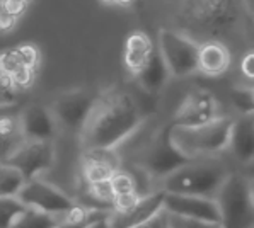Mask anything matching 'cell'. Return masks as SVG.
Segmentation results:
<instances>
[{"instance_id": "obj_34", "label": "cell", "mask_w": 254, "mask_h": 228, "mask_svg": "<svg viewBox=\"0 0 254 228\" xmlns=\"http://www.w3.org/2000/svg\"><path fill=\"white\" fill-rule=\"evenodd\" d=\"M17 19L9 12L5 0H0V31H10L15 26Z\"/></svg>"}, {"instance_id": "obj_1", "label": "cell", "mask_w": 254, "mask_h": 228, "mask_svg": "<svg viewBox=\"0 0 254 228\" xmlns=\"http://www.w3.org/2000/svg\"><path fill=\"white\" fill-rule=\"evenodd\" d=\"M143 123L138 104L128 92L108 89L97 96L79 138L85 148H118L133 136Z\"/></svg>"}, {"instance_id": "obj_9", "label": "cell", "mask_w": 254, "mask_h": 228, "mask_svg": "<svg viewBox=\"0 0 254 228\" xmlns=\"http://www.w3.org/2000/svg\"><path fill=\"white\" fill-rule=\"evenodd\" d=\"M17 198L27 208H33V210L57 216L67 215L77 204L68 194H65L64 191L58 189L53 184L41 180L40 177L26 180L24 187L17 194Z\"/></svg>"}, {"instance_id": "obj_20", "label": "cell", "mask_w": 254, "mask_h": 228, "mask_svg": "<svg viewBox=\"0 0 254 228\" xmlns=\"http://www.w3.org/2000/svg\"><path fill=\"white\" fill-rule=\"evenodd\" d=\"M26 184V177L14 165L0 164V198H17Z\"/></svg>"}, {"instance_id": "obj_10", "label": "cell", "mask_w": 254, "mask_h": 228, "mask_svg": "<svg viewBox=\"0 0 254 228\" xmlns=\"http://www.w3.org/2000/svg\"><path fill=\"white\" fill-rule=\"evenodd\" d=\"M218 116H220V108H218L217 97L210 90L193 89L178 106L171 124L183 128L201 126V124L217 119Z\"/></svg>"}, {"instance_id": "obj_11", "label": "cell", "mask_w": 254, "mask_h": 228, "mask_svg": "<svg viewBox=\"0 0 254 228\" xmlns=\"http://www.w3.org/2000/svg\"><path fill=\"white\" fill-rule=\"evenodd\" d=\"M55 160H57V148H55L53 141L26 140L10 155L7 164L17 167L26 180H31L38 179L41 174L53 169Z\"/></svg>"}, {"instance_id": "obj_23", "label": "cell", "mask_w": 254, "mask_h": 228, "mask_svg": "<svg viewBox=\"0 0 254 228\" xmlns=\"http://www.w3.org/2000/svg\"><path fill=\"white\" fill-rule=\"evenodd\" d=\"M26 210L27 206L19 198H0V228H12Z\"/></svg>"}, {"instance_id": "obj_18", "label": "cell", "mask_w": 254, "mask_h": 228, "mask_svg": "<svg viewBox=\"0 0 254 228\" xmlns=\"http://www.w3.org/2000/svg\"><path fill=\"white\" fill-rule=\"evenodd\" d=\"M154 51L155 48L150 36L143 33V31H133L127 38V41H125V50H123L125 68L131 75H136L147 65V61L150 60Z\"/></svg>"}, {"instance_id": "obj_33", "label": "cell", "mask_w": 254, "mask_h": 228, "mask_svg": "<svg viewBox=\"0 0 254 228\" xmlns=\"http://www.w3.org/2000/svg\"><path fill=\"white\" fill-rule=\"evenodd\" d=\"M239 72L248 82H253L254 85V48L246 51L239 61Z\"/></svg>"}, {"instance_id": "obj_8", "label": "cell", "mask_w": 254, "mask_h": 228, "mask_svg": "<svg viewBox=\"0 0 254 228\" xmlns=\"http://www.w3.org/2000/svg\"><path fill=\"white\" fill-rule=\"evenodd\" d=\"M97 96L99 94H94L87 89H72L62 92L50 106L58 128L80 135L91 116Z\"/></svg>"}, {"instance_id": "obj_3", "label": "cell", "mask_w": 254, "mask_h": 228, "mask_svg": "<svg viewBox=\"0 0 254 228\" xmlns=\"http://www.w3.org/2000/svg\"><path fill=\"white\" fill-rule=\"evenodd\" d=\"M230 171L222 160L215 157L194 159L181 165L161 180L159 189L173 194H194L215 198Z\"/></svg>"}, {"instance_id": "obj_29", "label": "cell", "mask_w": 254, "mask_h": 228, "mask_svg": "<svg viewBox=\"0 0 254 228\" xmlns=\"http://www.w3.org/2000/svg\"><path fill=\"white\" fill-rule=\"evenodd\" d=\"M142 196L143 194H140L138 191L125 192V194H116L115 199H113V204H111V208H113L111 213H127V211L133 210Z\"/></svg>"}, {"instance_id": "obj_22", "label": "cell", "mask_w": 254, "mask_h": 228, "mask_svg": "<svg viewBox=\"0 0 254 228\" xmlns=\"http://www.w3.org/2000/svg\"><path fill=\"white\" fill-rule=\"evenodd\" d=\"M80 162H97L118 171L121 169V155L116 148H85L82 150Z\"/></svg>"}, {"instance_id": "obj_5", "label": "cell", "mask_w": 254, "mask_h": 228, "mask_svg": "<svg viewBox=\"0 0 254 228\" xmlns=\"http://www.w3.org/2000/svg\"><path fill=\"white\" fill-rule=\"evenodd\" d=\"M220 210L222 228L254 227V204L249 194L248 177L242 172H230L215 194Z\"/></svg>"}, {"instance_id": "obj_26", "label": "cell", "mask_w": 254, "mask_h": 228, "mask_svg": "<svg viewBox=\"0 0 254 228\" xmlns=\"http://www.w3.org/2000/svg\"><path fill=\"white\" fill-rule=\"evenodd\" d=\"M109 182H111L115 194H125V192L138 191V182H136V177L131 174V172L125 171V169H118V171L113 172Z\"/></svg>"}, {"instance_id": "obj_44", "label": "cell", "mask_w": 254, "mask_h": 228, "mask_svg": "<svg viewBox=\"0 0 254 228\" xmlns=\"http://www.w3.org/2000/svg\"><path fill=\"white\" fill-rule=\"evenodd\" d=\"M251 228H254V227H251Z\"/></svg>"}, {"instance_id": "obj_14", "label": "cell", "mask_w": 254, "mask_h": 228, "mask_svg": "<svg viewBox=\"0 0 254 228\" xmlns=\"http://www.w3.org/2000/svg\"><path fill=\"white\" fill-rule=\"evenodd\" d=\"M164 198H166V191L162 189H155L143 194L133 210L127 211V213L109 215L111 228H136L142 225L143 222H147L148 218L164 210Z\"/></svg>"}, {"instance_id": "obj_19", "label": "cell", "mask_w": 254, "mask_h": 228, "mask_svg": "<svg viewBox=\"0 0 254 228\" xmlns=\"http://www.w3.org/2000/svg\"><path fill=\"white\" fill-rule=\"evenodd\" d=\"M135 78L140 84V87L148 94H157L166 87V84L171 78V72L167 68L166 61H164L162 55L159 53V50H155L152 53L150 60L136 73Z\"/></svg>"}, {"instance_id": "obj_32", "label": "cell", "mask_w": 254, "mask_h": 228, "mask_svg": "<svg viewBox=\"0 0 254 228\" xmlns=\"http://www.w3.org/2000/svg\"><path fill=\"white\" fill-rule=\"evenodd\" d=\"M215 225L206 222H200V220L185 218V216L167 213V228H213Z\"/></svg>"}, {"instance_id": "obj_38", "label": "cell", "mask_w": 254, "mask_h": 228, "mask_svg": "<svg viewBox=\"0 0 254 228\" xmlns=\"http://www.w3.org/2000/svg\"><path fill=\"white\" fill-rule=\"evenodd\" d=\"M242 174H244L246 177H254V160H251V162L242 167Z\"/></svg>"}, {"instance_id": "obj_35", "label": "cell", "mask_w": 254, "mask_h": 228, "mask_svg": "<svg viewBox=\"0 0 254 228\" xmlns=\"http://www.w3.org/2000/svg\"><path fill=\"white\" fill-rule=\"evenodd\" d=\"M136 228H167V211L162 210L161 213L148 218L147 222H143L142 225H138Z\"/></svg>"}, {"instance_id": "obj_12", "label": "cell", "mask_w": 254, "mask_h": 228, "mask_svg": "<svg viewBox=\"0 0 254 228\" xmlns=\"http://www.w3.org/2000/svg\"><path fill=\"white\" fill-rule=\"evenodd\" d=\"M164 210L167 213L185 216V218L200 220V222L220 225V210L215 198L194 194H173L166 192L164 198Z\"/></svg>"}, {"instance_id": "obj_21", "label": "cell", "mask_w": 254, "mask_h": 228, "mask_svg": "<svg viewBox=\"0 0 254 228\" xmlns=\"http://www.w3.org/2000/svg\"><path fill=\"white\" fill-rule=\"evenodd\" d=\"M64 216L43 213V211L27 208L26 213L14 223L12 228H57Z\"/></svg>"}, {"instance_id": "obj_31", "label": "cell", "mask_w": 254, "mask_h": 228, "mask_svg": "<svg viewBox=\"0 0 254 228\" xmlns=\"http://www.w3.org/2000/svg\"><path fill=\"white\" fill-rule=\"evenodd\" d=\"M36 73L38 70L29 68V66H22L19 72H15L10 80H12L15 90H26L29 87H33V84L36 82Z\"/></svg>"}, {"instance_id": "obj_42", "label": "cell", "mask_w": 254, "mask_h": 228, "mask_svg": "<svg viewBox=\"0 0 254 228\" xmlns=\"http://www.w3.org/2000/svg\"><path fill=\"white\" fill-rule=\"evenodd\" d=\"M251 96H253V102H254V85H251Z\"/></svg>"}, {"instance_id": "obj_15", "label": "cell", "mask_w": 254, "mask_h": 228, "mask_svg": "<svg viewBox=\"0 0 254 228\" xmlns=\"http://www.w3.org/2000/svg\"><path fill=\"white\" fill-rule=\"evenodd\" d=\"M21 109L15 104L0 106V164L7 162L10 155L26 141L21 129Z\"/></svg>"}, {"instance_id": "obj_6", "label": "cell", "mask_w": 254, "mask_h": 228, "mask_svg": "<svg viewBox=\"0 0 254 228\" xmlns=\"http://www.w3.org/2000/svg\"><path fill=\"white\" fill-rule=\"evenodd\" d=\"M171 131H173V124L167 123L166 126H162L152 136L150 141L138 153L135 165L142 172H145L150 179L162 180L166 175H169L171 172H174L181 165L194 160L186 157L176 147Z\"/></svg>"}, {"instance_id": "obj_45", "label": "cell", "mask_w": 254, "mask_h": 228, "mask_svg": "<svg viewBox=\"0 0 254 228\" xmlns=\"http://www.w3.org/2000/svg\"><path fill=\"white\" fill-rule=\"evenodd\" d=\"M253 116H254V114H253Z\"/></svg>"}, {"instance_id": "obj_43", "label": "cell", "mask_w": 254, "mask_h": 228, "mask_svg": "<svg viewBox=\"0 0 254 228\" xmlns=\"http://www.w3.org/2000/svg\"><path fill=\"white\" fill-rule=\"evenodd\" d=\"M213 228H222V227H220V225H215Z\"/></svg>"}, {"instance_id": "obj_4", "label": "cell", "mask_w": 254, "mask_h": 228, "mask_svg": "<svg viewBox=\"0 0 254 228\" xmlns=\"http://www.w3.org/2000/svg\"><path fill=\"white\" fill-rule=\"evenodd\" d=\"M232 123V117L218 116L217 119L201 126H173L171 136L176 147L190 159L217 157L218 153L227 150Z\"/></svg>"}, {"instance_id": "obj_28", "label": "cell", "mask_w": 254, "mask_h": 228, "mask_svg": "<svg viewBox=\"0 0 254 228\" xmlns=\"http://www.w3.org/2000/svg\"><path fill=\"white\" fill-rule=\"evenodd\" d=\"M230 99L241 114H254V102L251 96V85L249 87H237L230 92Z\"/></svg>"}, {"instance_id": "obj_37", "label": "cell", "mask_w": 254, "mask_h": 228, "mask_svg": "<svg viewBox=\"0 0 254 228\" xmlns=\"http://www.w3.org/2000/svg\"><path fill=\"white\" fill-rule=\"evenodd\" d=\"M109 215H111V213H109ZM109 215L101 216V218L94 220L91 225H87L85 228H111V222H109Z\"/></svg>"}, {"instance_id": "obj_24", "label": "cell", "mask_w": 254, "mask_h": 228, "mask_svg": "<svg viewBox=\"0 0 254 228\" xmlns=\"http://www.w3.org/2000/svg\"><path fill=\"white\" fill-rule=\"evenodd\" d=\"M87 196L92 199L94 203L97 204H104L106 208L113 211L111 204L113 199H115V191H113V186L109 180H103V182H94V184H87Z\"/></svg>"}, {"instance_id": "obj_13", "label": "cell", "mask_w": 254, "mask_h": 228, "mask_svg": "<svg viewBox=\"0 0 254 228\" xmlns=\"http://www.w3.org/2000/svg\"><path fill=\"white\" fill-rule=\"evenodd\" d=\"M21 129L26 140L53 141L58 131L52 109L41 104H27L19 111Z\"/></svg>"}, {"instance_id": "obj_17", "label": "cell", "mask_w": 254, "mask_h": 228, "mask_svg": "<svg viewBox=\"0 0 254 228\" xmlns=\"http://www.w3.org/2000/svg\"><path fill=\"white\" fill-rule=\"evenodd\" d=\"M227 150L242 165L254 160V116L241 114L234 119Z\"/></svg>"}, {"instance_id": "obj_40", "label": "cell", "mask_w": 254, "mask_h": 228, "mask_svg": "<svg viewBox=\"0 0 254 228\" xmlns=\"http://www.w3.org/2000/svg\"><path fill=\"white\" fill-rule=\"evenodd\" d=\"M135 0H116V3L118 5H130V3H133Z\"/></svg>"}, {"instance_id": "obj_16", "label": "cell", "mask_w": 254, "mask_h": 228, "mask_svg": "<svg viewBox=\"0 0 254 228\" xmlns=\"http://www.w3.org/2000/svg\"><path fill=\"white\" fill-rule=\"evenodd\" d=\"M232 65V53L224 41L208 39L198 48V72L208 77H220L229 72Z\"/></svg>"}, {"instance_id": "obj_25", "label": "cell", "mask_w": 254, "mask_h": 228, "mask_svg": "<svg viewBox=\"0 0 254 228\" xmlns=\"http://www.w3.org/2000/svg\"><path fill=\"white\" fill-rule=\"evenodd\" d=\"M115 172V169L108 167L104 164L97 162H82V177H84L85 184L94 182H103V180H109Z\"/></svg>"}, {"instance_id": "obj_39", "label": "cell", "mask_w": 254, "mask_h": 228, "mask_svg": "<svg viewBox=\"0 0 254 228\" xmlns=\"http://www.w3.org/2000/svg\"><path fill=\"white\" fill-rule=\"evenodd\" d=\"M248 186H249V194H251V201L254 204V177H248Z\"/></svg>"}, {"instance_id": "obj_41", "label": "cell", "mask_w": 254, "mask_h": 228, "mask_svg": "<svg viewBox=\"0 0 254 228\" xmlns=\"http://www.w3.org/2000/svg\"><path fill=\"white\" fill-rule=\"evenodd\" d=\"M103 3H108V5H111V3H116V0H101Z\"/></svg>"}, {"instance_id": "obj_27", "label": "cell", "mask_w": 254, "mask_h": 228, "mask_svg": "<svg viewBox=\"0 0 254 228\" xmlns=\"http://www.w3.org/2000/svg\"><path fill=\"white\" fill-rule=\"evenodd\" d=\"M24 66L21 60V55H19L17 48H7L3 51H0V73L7 77H12L15 72Z\"/></svg>"}, {"instance_id": "obj_30", "label": "cell", "mask_w": 254, "mask_h": 228, "mask_svg": "<svg viewBox=\"0 0 254 228\" xmlns=\"http://www.w3.org/2000/svg\"><path fill=\"white\" fill-rule=\"evenodd\" d=\"M15 48H17L19 55H21V60L24 66L38 70L41 61V51L36 45H33V43H22V45H17Z\"/></svg>"}, {"instance_id": "obj_2", "label": "cell", "mask_w": 254, "mask_h": 228, "mask_svg": "<svg viewBox=\"0 0 254 228\" xmlns=\"http://www.w3.org/2000/svg\"><path fill=\"white\" fill-rule=\"evenodd\" d=\"M248 14V0H174V29L198 43L224 41L242 33Z\"/></svg>"}, {"instance_id": "obj_36", "label": "cell", "mask_w": 254, "mask_h": 228, "mask_svg": "<svg viewBox=\"0 0 254 228\" xmlns=\"http://www.w3.org/2000/svg\"><path fill=\"white\" fill-rule=\"evenodd\" d=\"M29 3H31V0H5L7 9H9V12L12 14L15 19H19L26 12Z\"/></svg>"}, {"instance_id": "obj_7", "label": "cell", "mask_w": 254, "mask_h": 228, "mask_svg": "<svg viewBox=\"0 0 254 228\" xmlns=\"http://www.w3.org/2000/svg\"><path fill=\"white\" fill-rule=\"evenodd\" d=\"M200 43L174 27L159 31V53L162 55L171 77H188L198 72Z\"/></svg>"}]
</instances>
